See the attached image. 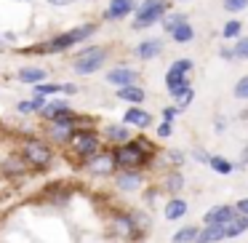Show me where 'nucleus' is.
Segmentation results:
<instances>
[{"mask_svg": "<svg viewBox=\"0 0 248 243\" xmlns=\"http://www.w3.org/2000/svg\"><path fill=\"white\" fill-rule=\"evenodd\" d=\"M112 152H115V163L123 171H139L152 158V145L147 139H131L125 145H118V150H112Z\"/></svg>", "mask_w": 248, "mask_h": 243, "instance_id": "nucleus-1", "label": "nucleus"}, {"mask_svg": "<svg viewBox=\"0 0 248 243\" xmlns=\"http://www.w3.org/2000/svg\"><path fill=\"white\" fill-rule=\"evenodd\" d=\"M93 32H96V24H80V27L70 30V32H62L59 38L43 43L40 49H32V54H59V51H67L70 46H78L80 40H86Z\"/></svg>", "mask_w": 248, "mask_h": 243, "instance_id": "nucleus-2", "label": "nucleus"}, {"mask_svg": "<svg viewBox=\"0 0 248 243\" xmlns=\"http://www.w3.org/2000/svg\"><path fill=\"white\" fill-rule=\"evenodd\" d=\"M171 0H144L139 8H136L134 16V30H147L152 27L155 22H160L168 11H171Z\"/></svg>", "mask_w": 248, "mask_h": 243, "instance_id": "nucleus-3", "label": "nucleus"}, {"mask_svg": "<svg viewBox=\"0 0 248 243\" xmlns=\"http://www.w3.org/2000/svg\"><path fill=\"white\" fill-rule=\"evenodd\" d=\"M67 145H70V150L78 152L83 161H88L91 155H96V152L102 150V139H99V134L96 131H86V129L72 131L70 139H67Z\"/></svg>", "mask_w": 248, "mask_h": 243, "instance_id": "nucleus-4", "label": "nucleus"}, {"mask_svg": "<svg viewBox=\"0 0 248 243\" xmlns=\"http://www.w3.org/2000/svg\"><path fill=\"white\" fill-rule=\"evenodd\" d=\"M107 54H109V51L104 49V46H91V49H86V51L78 54L72 70H75L78 75H93V72L107 62Z\"/></svg>", "mask_w": 248, "mask_h": 243, "instance_id": "nucleus-5", "label": "nucleus"}, {"mask_svg": "<svg viewBox=\"0 0 248 243\" xmlns=\"http://www.w3.org/2000/svg\"><path fill=\"white\" fill-rule=\"evenodd\" d=\"M22 155H24V161H27L30 166H35V168H43V166H48V163H51V158H54V152H51V147H48V145H43V142H38V139H30V142H24V147H22Z\"/></svg>", "mask_w": 248, "mask_h": 243, "instance_id": "nucleus-6", "label": "nucleus"}, {"mask_svg": "<svg viewBox=\"0 0 248 243\" xmlns=\"http://www.w3.org/2000/svg\"><path fill=\"white\" fill-rule=\"evenodd\" d=\"M88 174H96V177H107V174H115L118 163H115V152L112 150H99L96 155H91L88 161H83Z\"/></svg>", "mask_w": 248, "mask_h": 243, "instance_id": "nucleus-7", "label": "nucleus"}, {"mask_svg": "<svg viewBox=\"0 0 248 243\" xmlns=\"http://www.w3.org/2000/svg\"><path fill=\"white\" fill-rule=\"evenodd\" d=\"M134 11H136V0H112V3H107L104 19L107 22H118V19H125Z\"/></svg>", "mask_w": 248, "mask_h": 243, "instance_id": "nucleus-8", "label": "nucleus"}, {"mask_svg": "<svg viewBox=\"0 0 248 243\" xmlns=\"http://www.w3.org/2000/svg\"><path fill=\"white\" fill-rule=\"evenodd\" d=\"M235 214H237L235 206H214V209L205 211L203 225H224V222H230Z\"/></svg>", "mask_w": 248, "mask_h": 243, "instance_id": "nucleus-9", "label": "nucleus"}, {"mask_svg": "<svg viewBox=\"0 0 248 243\" xmlns=\"http://www.w3.org/2000/svg\"><path fill=\"white\" fill-rule=\"evenodd\" d=\"M0 171L8 174V177H19V174L27 171V161H24L22 152H11L6 161H0Z\"/></svg>", "mask_w": 248, "mask_h": 243, "instance_id": "nucleus-10", "label": "nucleus"}, {"mask_svg": "<svg viewBox=\"0 0 248 243\" xmlns=\"http://www.w3.org/2000/svg\"><path fill=\"white\" fill-rule=\"evenodd\" d=\"M123 123L125 126H136V129H147L152 123V115L147 110H139V107H128L123 113Z\"/></svg>", "mask_w": 248, "mask_h": 243, "instance_id": "nucleus-11", "label": "nucleus"}, {"mask_svg": "<svg viewBox=\"0 0 248 243\" xmlns=\"http://www.w3.org/2000/svg\"><path fill=\"white\" fill-rule=\"evenodd\" d=\"M40 115L54 123V120H62V118H67V115H72V110L67 102H46L43 110H40Z\"/></svg>", "mask_w": 248, "mask_h": 243, "instance_id": "nucleus-12", "label": "nucleus"}, {"mask_svg": "<svg viewBox=\"0 0 248 243\" xmlns=\"http://www.w3.org/2000/svg\"><path fill=\"white\" fill-rule=\"evenodd\" d=\"M107 81L112 83V86H131V83L139 81V72L131 70V67H118V70L107 72Z\"/></svg>", "mask_w": 248, "mask_h": 243, "instance_id": "nucleus-13", "label": "nucleus"}, {"mask_svg": "<svg viewBox=\"0 0 248 243\" xmlns=\"http://www.w3.org/2000/svg\"><path fill=\"white\" fill-rule=\"evenodd\" d=\"M104 139L107 142H112V145H125V142H131L134 139V134H131L128 131V126H107V129H104Z\"/></svg>", "mask_w": 248, "mask_h": 243, "instance_id": "nucleus-14", "label": "nucleus"}, {"mask_svg": "<svg viewBox=\"0 0 248 243\" xmlns=\"http://www.w3.org/2000/svg\"><path fill=\"white\" fill-rule=\"evenodd\" d=\"M141 174L139 171H123L118 174V179H115V184H118V190H123V193H131V190H139L141 187Z\"/></svg>", "mask_w": 248, "mask_h": 243, "instance_id": "nucleus-15", "label": "nucleus"}, {"mask_svg": "<svg viewBox=\"0 0 248 243\" xmlns=\"http://www.w3.org/2000/svg\"><path fill=\"white\" fill-rule=\"evenodd\" d=\"M224 238H237V235H243V232L248 230V216H243V214H235L230 222H224Z\"/></svg>", "mask_w": 248, "mask_h": 243, "instance_id": "nucleus-16", "label": "nucleus"}, {"mask_svg": "<svg viewBox=\"0 0 248 243\" xmlns=\"http://www.w3.org/2000/svg\"><path fill=\"white\" fill-rule=\"evenodd\" d=\"M144 97H147L144 88H139L136 83L118 88V99H123V102H128V104H141V102H144Z\"/></svg>", "mask_w": 248, "mask_h": 243, "instance_id": "nucleus-17", "label": "nucleus"}, {"mask_svg": "<svg viewBox=\"0 0 248 243\" xmlns=\"http://www.w3.org/2000/svg\"><path fill=\"white\" fill-rule=\"evenodd\" d=\"M182 216H187V200L171 198L166 203V219L168 222H176V219H182Z\"/></svg>", "mask_w": 248, "mask_h": 243, "instance_id": "nucleus-18", "label": "nucleus"}, {"mask_svg": "<svg viewBox=\"0 0 248 243\" xmlns=\"http://www.w3.org/2000/svg\"><path fill=\"white\" fill-rule=\"evenodd\" d=\"M136 54L141 56V59H155V56H160L163 54V43L157 38H152V40H144V43H139V49H136Z\"/></svg>", "mask_w": 248, "mask_h": 243, "instance_id": "nucleus-19", "label": "nucleus"}, {"mask_svg": "<svg viewBox=\"0 0 248 243\" xmlns=\"http://www.w3.org/2000/svg\"><path fill=\"white\" fill-rule=\"evenodd\" d=\"M224 238V227L221 225H205L203 230L198 232L195 243H214V241H221Z\"/></svg>", "mask_w": 248, "mask_h": 243, "instance_id": "nucleus-20", "label": "nucleus"}, {"mask_svg": "<svg viewBox=\"0 0 248 243\" xmlns=\"http://www.w3.org/2000/svg\"><path fill=\"white\" fill-rule=\"evenodd\" d=\"M166 86H168V94H171L173 99H179L187 88H192V83H189L187 75H182V78H168L166 75Z\"/></svg>", "mask_w": 248, "mask_h": 243, "instance_id": "nucleus-21", "label": "nucleus"}, {"mask_svg": "<svg viewBox=\"0 0 248 243\" xmlns=\"http://www.w3.org/2000/svg\"><path fill=\"white\" fill-rule=\"evenodd\" d=\"M16 75H19V81H22V83H32V86L46 81V70H43V67H22Z\"/></svg>", "mask_w": 248, "mask_h": 243, "instance_id": "nucleus-22", "label": "nucleus"}, {"mask_svg": "<svg viewBox=\"0 0 248 243\" xmlns=\"http://www.w3.org/2000/svg\"><path fill=\"white\" fill-rule=\"evenodd\" d=\"M112 230L118 232L120 238L136 235V227H134V216H115V222H112Z\"/></svg>", "mask_w": 248, "mask_h": 243, "instance_id": "nucleus-23", "label": "nucleus"}, {"mask_svg": "<svg viewBox=\"0 0 248 243\" xmlns=\"http://www.w3.org/2000/svg\"><path fill=\"white\" fill-rule=\"evenodd\" d=\"M192 67H195L192 59H176L171 67H168L166 75L168 78H182V75H189V72H192Z\"/></svg>", "mask_w": 248, "mask_h": 243, "instance_id": "nucleus-24", "label": "nucleus"}, {"mask_svg": "<svg viewBox=\"0 0 248 243\" xmlns=\"http://www.w3.org/2000/svg\"><path fill=\"white\" fill-rule=\"evenodd\" d=\"M192 38H195V30H192V24H187V22L179 24V27L171 32V40H173V43H189Z\"/></svg>", "mask_w": 248, "mask_h": 243, "instance_id": "nucleus-25", "label": "nucleus"}, {"mask_svg": "<svg viewBox=\"0 0 248 243\" xmlns=\"http://www.w3.org/2000/svg\"><path fill=\"white\" fill-rule=\"evenodd\" d=\"M243 32V24L237 22V19H230V22H224V27H221V38L224 40H237Z\"/></svg>", "mask_w": 248, "mask_h": 243, "instance_id": "nucleus-26", "label": "nucleus"}, {"mask_svg": "<svg viewBox=\"0 0 248 243\" xmlns=\"http://www.w3.org/2000/svg\"><path fill=\"white\" fill-rule=\"evenodd\" d=\"M208 166L214 168L216 174H224V177H227V174H232V168H235L227 158H221V155H211L208 158Z\"/></svg>", "mask_w": 248, "mask_h": 243, "instance_id": "nucleus-27", "label": "nucleus"}, {"mask_svg": "<svg viewBox=\"0 0 248 243\" xmlns=\"http://www.w3.org/2000/svg\"><path fill=\"white\" fill-rule=\"evenodd\" d=\"M160 22H163V30H166V32L171 35L173 30L179 27V24H184V22H187V16H184V14H166V16H163Z\"/></svg>", "mask_w": 248, "mask_h": 243, "instance_id": "nucleus-28", "label": "nucleus"}, {"mask_svg": "<svg viewBox=\"0 0 248 243\" xmlns=\"http://www.w3.org/2000/svg\"><path fill=\"white\" fill-rule=\"evenodd\" d=\"M198 227L195 225H189V227H182V230L173 235V243H195V238H198Z\"/></svg>", "mask_w": 248, "mask_h": 243, "instance_id": "nucleus-29", "label": "nucleus"}, {"mask_svg": "<svg viewBox=\"0 0 248 243\" xmlns=\"http://www.w3.org/2000/svg\"><path fill=\"white\" fill-rule=\"evenodd\" d=\"M62 91V83H35V88H32V94L35 97H51V94H59Z\"/></svg>", "mask_w": 248, "mask_h": 243, "instance_id": "nucleus-30", "label": "nucleus"}, {"mask_svg": "<svg viewBox=\"0 0 248 243\" xmlns=\"http://www.w3.org/2000/svg\"><path fill=\"white\" fill-rule=\"evenodd\" d=\"M163 187H166L168 193H179V190L184 187V177H182V174H176V171H171L166 177V182H163Z\"/></svg>", "mask_w": 248, "mask_h": 243, "instance_id": "nucleus-31", "label": "nucleus"}, {"mask_svg": "<svg viewBox=\"0 0 248 243\" xmlns=\"http://www.w3.org/2000/svg\"><path fill=\"white\" fill-rule=\"evenodd\" d=\"M232 59H248V38H237L232 46Z\"/></svg>", "mask_w": 248, "mask_h": 243, "instance_id": "nucleus-32", "label": "nucleus"}, {"mask_svg": "<svg viewBox=\"0 0 248 243\" xmlns=\"http://www.w3.org/2000/svg\"><path fill=\"white\" fill-rule=\"evenodd\" d=\"M221 6H224L227 14H237V11H246L248 8V0H224Z\"/></svg>", "mask_w": 248, "mask_h": 243, "instance_id": "nucleus-33", "label": "nucleus"}, {"mask_svg": "<svg viewBox=\"0 0 248 243\" xmlns=\"http://www.w3.org/2000/svg\"><path fill=\"white\" fill-rule=\"evenodd\" d=\"M232 94H235V99H248V75H243L240 81L235 83Z\"/></svg>", "mask_w": 248, "mask_h": 243, "instance_id": "nucleus-34", "label": "nucleus"}, {"mask_svg": "<svg viewBox=\"0 0 248 243\" xmlns=\"http://www.w3.org/2000/svg\"><path fill=\"white\" fill-rule=\"evenodd\" d=\"M192 99H195V88H187V91H184L182 97L176 99V107H179V110L189 107V104H192Z\"/></svg>", "mask_w": 248, "mask_h": 243, "instance_id": "nucleus-35", "label": "nucleus"}, {"mask_svg": "<svg viewBox=\"0 0 248 243\" xmlns=\"http://www.w3.org/2000/svg\"><path fill=\"white\" fill-rule=\"evenodd\" d=\"M168 163H173V166H182L184 163V155H182V150H168Z\"/></svg>", "mask_w": 248, "mask_h": 243, "instance_id": "nucleus-36", "label": "nucleus"}, {"mask_svg": "<svg viewBox=\"0 0 248 243\" xmlns=\"http://www.w3.org/2000/svg\"><path fill=\"white\" fill-rule=\"evenodd\" d=\"M171 131H173V123H171V120H163V123L157 126V136H163V139H166V136H171Z\"/></svg>", "mask_w": 248, "mask_h": 243, "instance_id": "nucleus-37", "label": "nucleus"}, {"mask_svg": "<svg viewBox=\"0 0 248 243\" xmlns=\"http://www.w3.org/2000/svg\"><path fill=\"white\" fill-rule=\"evenodd\" d=\"M179 113H182L179 107H163V120H171L173 123V118H176Z\"/></svg>", "mask_w": 248, "mask_h": 243, "instance_id": "nucleus-38", "label": "nucleus"}, {"mask_svg": "<svg viewBox=\"0 0 248 243\" xmlns=\"http://www.w3.org/2000/svg\"><path fill=\"white\" fill-rule=\"evenodd\" d=\"M235 211H237V214H243V216H248V198L237 200V203H235Z\"/></svg>", "mask_w": 248, "mask_h": 243, "instance_id": "nucleus-39", "label": "nucleus"}, {"mask_svg": "<svg viewBox=\"0 0 248 243\" xmlns=\"http://www.w3.org/2000/svg\"><path fill=\"white\" fill-rule=\"evenodd\" d=\"M192 155H195V161H200V163H208V158H211V155H205L203 150H195Z\"/></svg>", "mask_w": 248, "mask_h": 243, "instance_id": "nucleus-40", "label": "nucleus"}, {"mask_svg": "<svg viewBox=\"0 0 248 243\" xmlns=\"http://www.w3.org/2000/svg\"><path fill=\"white\" fill-rule=\"evenodd\" d=\"M51 6H67V3H72V0H48Z\"/></svg>", "mask_w": 248, "mask_h": 243, "instance_id": "nucleus-41", "label": "nucleus"}, {"mask_svg": "<svg viewBox=\"0 0 248 243\" xmlns=\"http://www.w3.org/2000/svg\"><path fill=\"white\" fill-rule=\"evenodd\" d=\"M240 166H248V145H246V152H243V161H240Z\"/></svg>", "mask_w": 248, "mask_h": 243, "instance_id": "nucleus-42", "label": "nucleus"}, {"mask_svg": "<svg viewBox=\"0 0 248 243\" xmlns=\"http://www.w3.org/2000/svg\"><path fill=\"white\" fill-rule=\"evenodd\" d=\"M0 49H3V40H0Z\"/></svg>", "mask_w": 248, "mask_h": 243, "instance_id": "nucleus-43", "label": "nucleus"}, {"mask_svg": "<svg viewBox=\"0 0 248 243\" xmlns=\"http://www.w3.org/2000/svg\"><path fill=\"white\" fill-rule=\"evenodd\" d=\"M182 3H184V0H182Z\"/></svg>", "mask_w": 248, "mask_h": 243, "instance_id": "nucleus-44", "label": "nucleus"}]
</instances>
